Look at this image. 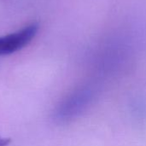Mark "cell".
<instances>
[{"label": "cell", "instance_id": "1", "mask_svg": "<svg viewBox=\"0 0 146 146\" xmlns=\"http://www.w3.org/2000/svg\"><path fill=\"white\" fill-rule=\"evenodd\" d=\"M38 29L37 24H31L17 32L0 36V56L10 55L27 46L36 36Z\"/></svg>", "mask_w": 146, "mask_h": 146}, {"label": "cell", "instance_id": "2", "mask_svg": "<svg viewBox=\"0 0 146 146\" xmlns=\"http://www.w3.org/2000/svg\"><path fill=\"white\" fill-rule=\"evenodd\" d=\"M9 143H10L9 139L3 138V137L0 136V146H8Z\"/></svg>", "mask_w": 146, "mask_h": 146}]
</instances>
